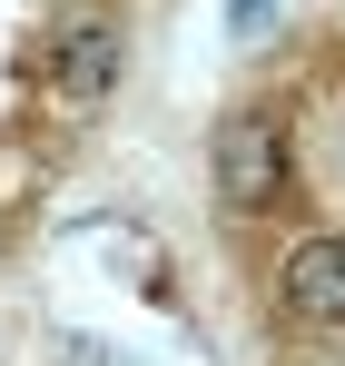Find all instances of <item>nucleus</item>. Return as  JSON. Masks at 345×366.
Wrapping results in <instances>:
<instances>
[{
	"label": "nucleus",
	"instance_id": "nucleus-3",
	"mask_svg": "<svg viewBox=\"0 0 345 366\" xmlns=\"http://www.w3.org/2000/svg\"><path fill=\"white\" fill-rule=\"evenodd\" d=\"M109 79H118V30L109 20H69L59 30V89L69 99H99Z\"/></svg>",
	"mask_w": 345,
	"mask_h": 366
},
{
	"label": "nucleus",
	"instance_id": "nucleus-1",
	"mask_svg": "<svg viewBox=\"0 0 345 366\" xmlns=\"http://www.w3.org/2000/svg\"><path fill=\"white\" fill-rule=\"evenodd\" d=\"M217 198H227L237 218H267L287 198V119L277 109H237L217 129Z\"/></svg>",
	"mask_w": 345,
	"mask_h": 366
},
{
	"label": "nucleus",
	"instance_id": "nucleus-2",
	"mask_svg": "<svg viewBox=\"0 0 345 366\" xmlns=\"http://www.w3.org/2000/svg\"><path fill=\"white\" fill-rule=\"evenodd\" d=\"M277 307L296 327H345V238H296L277 257Z\"/></svg>",
	"mask_w": 345,
	"mask_h": 366
}]
</instances>
